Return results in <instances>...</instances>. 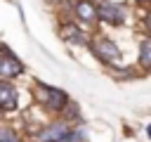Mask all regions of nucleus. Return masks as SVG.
<instances>
[{
    "mask_svg": "<svg viewBox=\"0 0 151 142\" xmlns=\"http://www.w3.org/2000/svg\"><path fill=\"white\" fill-rule=\"evenodd\" d=\"M137 69L142 73H151V38L144 36L139 40V52H137Z\"/></svg>",
    "mask_w": 151,
    "mask_h": 142,
    "instance_id": "1a4fd4ad",
    "label": "nucleus"
},
{
    "mask_svg": "<svg viewBox=\"0 0 151 142\" xmlns=\"http://www.w3.org/2000/svg\"><path fill=\"white\" fill-rule=\"evenodd\" d=\"M146 137H149V140H151V123H149V125H146Z\"/></svg>",
    "mask_w": 151,
    "mask_h": 142,
    "instance_id": "ddd939ff",
    "label": "nucleus"
},
{
    "mask_svg": "<svg viewBox=\"0 0 151 142\" xmlns=\"http://www.w3.org/2000/svg\"><path fill=\"white\" fill-rule=\"evenodd\" d=\"M24 73H26V64L14 52L0 54V80H14Z\"/></svg>",
    "mask_w": 151,
    "mask_h": 142,
    "instance_id": "6e6552de",
    "label": "nucleus"
},
{
    "mask_svg": "<svg viewBox=\"0 0 151 142\" xmlns=\"http://www.w3.org/2000/svg\"><path fill=\"white\" fill-rule=\"evenodd\" d=\"M59 38L71 45V47H87L90 43V31H85V26H80L73 19H64L59 24Z\"/></svg>",
    "mask_w": 151,
    "mask_h": 142,
    "instance_id": "20e7f679",
    "label": "nucleus"
},
{
    "mask_svg": "<svg viewBox=\"0 0 151 142\" xmlns=\"http://www.w3.org/2000/svg\"><path fill=\"white\" fill-rule=\"evenodd\" d=\"M21 106V92L12 80H0V111L12 114Z\"/></svg>",
    "mask_w": 151,
    "mask_h": 142,
    "instance_id": "0eeeda50",
    "label": "nucleus"
},
{
    "mask_svg": "<svg viewBox=\"0 0 151 142\" xmlns=\"http://www.w3.org/2000/svg\"><path fill=\"white\" fill-rule=\"evenodd\" d=\"M0 142H24V137L14 125H0Z\"/></svg>",
    "mask_w": 151,
    "mask_h": 142,
    "instance_id": "9d476101",
    "label": "nucleus"
},
{
    "mask_svg": "<svg viewBox=\"0 0 151 142\" xmlns=\"http://www.w3.org/2000/svg\"><path fill=\"white\" fill-rule=\"evenodd\" d=\"M45 2H47V5H52V7H59V5H64L66 0H45Z\"/></svg>",
    "mask_w": 151,
    "mask_h": 142,
    "instance_id": "f8f14e48",
    "label": "nucleus"
},
{
    "mask_svg": "<svg viewBox=\"0 0 151 142\" xmlns=\"http://www.w3.org/2000/svg\"><path fill=\"white\" fill-rule=\"evenodd\" d=\"M33 95H35L38 106L45 109L52 116H59L61 109L71 102V97H68L66 90H61L57 85H50V83H42V80H33Z\"/></svg>",
    "mask_w": 151,
    "mask_h": 142,
    "instance_id": "f257e3e1",
    "label": "nucleus"
},
{
    "mask_svg": "<svg viewBox=\"0 0 151 142\" xmlns=\"http://www.w3.org/2000/svg\"><path fill=\"white\" fill-rule=\"evenodd\" d=\"M142 28H144V36L151 38V7L144 9V17H142Z\"/></svg>",
    "mask_w": 151,
    "mask_h": 142,
    "instance_id": "9b49d317",
    "label": "nucleus"
},
{
    "mask_svg": "<svg viewBox=\"0 0 151 142\" xmlns=\"http://www.w3.org/2000/svg\"><path fill=\"white\" fill-rule=\"evenodd\" d=\"M68 123L61 121V118H54V121H47L45 125H40L35 133H33V142H59L66 133H68Z\"/></svg>",
    "mask_w": 151,
    "mask_h": 142,
    "instance_id": "423d86ee",
    "label": "nucleus"
},
{
    "mask_svg": "<svg viewBox=\"0 0 151 142\" xmlns=\"http://www.w3.org/2000/svg\"><path fill=\"white\" fill-rule=\"evenodd\" d=\"M87 50H90V54H92L99 64H104L106 69L118 66V64H120V57H123L118 43H116L113 38H109V36H90Z\"/></svg>",
    "mask_w": 151,
    "mask_h": 142,
    "instance_id": "f03ea898",
    "label": "nucleus"
},
{
    "mask_svg": "<svg viewBox=\"0 0 151 142\" xmlns=\"http://www.w3.org/2000/svg\"><path fill=\"white\" fill-rule=\"evenodd\" d=\"M127 21V7L113 0H97V24L118 28Z\"/></svg>",
    "mask_w": 151,
    "mask_h": 142,
    "instance_id": "7ed1b4c3",
    "label": "nucleus"
},
{
    "mask_svg": "<svg viewBox=\"0 0 151 142\" xmlns=\"http://www.w3.org/2000/svg\"><path fill=\"white\" fill-rule=\"evenodd\" d=\"M71 19L80 26H94L97 28V2L94 0H71L68 2Z\"/></svg>",
    "mask_w": 151,
    "mask_h": 142,
    "instance_id": "39448f33",
    "label": "nucleus"
},
{
    "mask_svg": "<svg viewBox=\"0 0 151 142\" xmlns=\"http://www.w3.org/2000/svg\"><path fill=\"white\" fill-rule=\"evenodd\" d=\"M0 121H2V111H0Z\"/></svg>",
    "mask_w": 151,
    "mask_h": 142,
    "instance_id": "4468645a",
    "label": "nucleus"
}]
</instances>
